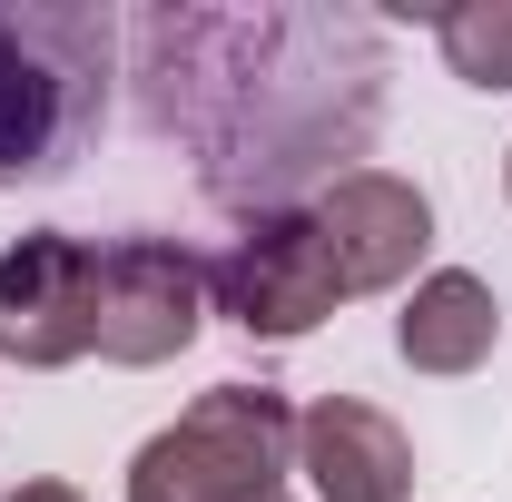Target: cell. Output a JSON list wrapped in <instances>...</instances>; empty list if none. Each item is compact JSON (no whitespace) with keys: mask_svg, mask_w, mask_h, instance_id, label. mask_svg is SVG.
<instances>
[{"mask_svg":"<svg viewBox=\"0 0 512 502\" xmlns=\"http://www.w3.org/2000/svg\"><path fill=\"white\" fill-rule=\"evenodd\" d=\"M503 188H512V158H503Z\"/></svg>","mask_w":512,"mask_h":502,"instance_id":"12","label":"cell"},{"mask_svg":"<svg viewBox=\"0 0 512 502\" xmlns=\"http://www.w3.org/2000/svg\"><path fill=\"white\" fill-rule=\"evenodd\" d=\"M296 473V414L276 384H207L168 434L138 443L128 502H266Z\"/></svg>","mask_w":512,"mask_h":502,"instance_id":"3","label":"cell"},{"mask_svg":"<svg viewBox=\"0 0 512 502\" xmlns=\"http://www.w3.org/2000/svg\"><path fill=\"white\" fill-rule=\"evenodd\" d=\"M79 355H99V247L30 227L0 247V365L60 375Z\"/></svg>","mask_w":512,"mask_h":502,"instance_id":"5","label":"cell"},{"mask_svg":"<svg viewBox=\"0 0 512 502\" xmlns=\"http://www.w3.org/2000/svg\"><path fill=\"white\" fill-rule=\"evenodd\" d=\"M394 345H404V365L414 375H473L493 345H503V296L473 276V266H434L404 315H394Z\"/></svg>","mask_w":512,"mask_h":502,"instance_id":"9","label":"cell"},{"mask_svg":"<svg viewBox=\"0 0 512 502\" xmlns=\"http://www.w3.org/2000/svg\"><path fill=\"white\" fill-rule=\"evenodd\" d=\"M0 502H89L79 483H20V493H0Z\"/></svg>","mask_w":512,"mask_h":502,"instance_id":"11","label":"cell"},{"mask_svg":"<svg viewBox=\"0 0 512 502\" xmlns=\"http://www.w3.org/2000/svg\"><path fill=\"white\" fill-rule=\"evenodd\" d=\"M266 502H286V493H266Z\"/></svg>","mask_w":512,"mask_h":502,"instance_id":"13","label":"cell"},{"mask_svg":"<svg viewBox=\"0 0 512 502\" xmlns=\"http://www.w3.org/2000/svg\"><path fill=\"white\" fill-rule=\"evenodd\" d=\"M207 325V256L188 237H119L99 247V355L148 375L188 355Z\"/></svg>","mask_w":512,"mask_h":502,"instance_id":"6","label":"cell"},{"mask_svg":"<svg viewBox=\"0 0 512 502\" xmlns=\"http://www.w3.org/2000/svg\"><path fill=\"white\" fill-rule=\"evenodd\" d=\"M119 20L89 0H0V188H40L99 138Z\"/></svg>","mask_w":512,"mask_h":502,"instance_id":"2","label":"cell"},{"mask_svg":"<svg viewBox=\"0 0 512 502\" xmlns=\"http://www.w3.org/2000/svg\"><path fill=\"white\" fill-rule=\"evenodd\" d=\"M316 227L345 266V296H375V286H404L414 256L434 247V197L394 168H345V178H325Z\"/></svg>","mask_w":512,"mask_h":502,"instance_id":"7","label":"cell"},{"mask_svg":"<svg viewBox=\"0 0 512 502\" xmlns=\"http://www.w3.org/2000/svg\"><path fill=\"white\" fill-rule=\"evenodd\" d=\"M207 306L227 315L237 335H266V345H296L316 335L325 315L345 306V266L325 247L316 207H276V217H247L217 266H207Z\"/></svg>","mask_w":512,"mask_h":502,"instance_id":"4","label":"cell"},{"mask_svg":"<svg viewBox=\"0 0 512 502\" xmlns=\"http://www.w3.org/2000/svg\"><path fill=\"white\" fill-rule=\"evenodd\" d=\"M138 109L197 158L217 207L276 217L316 168L355 158L384 119V40L365 10H138Z\"/></svg>","mask_w":512,"mask_h":502,"instance_id":"1","label":"cell"},{"mask_svg":"<svg viewBox=\"0 0 512 502\" xmlns=\"http://www.w3.org/2000/svg\"><path fill=\"white\" fill-rule=\"evenodd\" d=\"M296 473L316 502H414V443L365 394H325L296 414Z\"/></svg>","mask_w":512,"mask_h":502,"instance_id":"8","label":"cell"},{"mask_svg":"<svg viewBox=\"0 0 512 502\" xmlns=\"http://www.w3.org/2000/svg\"><path fill=\"white\" fill-rule=\"evenodd\" d=\"M444 60L463 89H512V0H453L434 20Z\"/></svg>","mask_w":512,"mask_h":502,"instance_id":"10","label":"cell"}]
</instances>
